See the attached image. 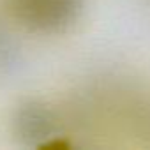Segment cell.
Returning <instances> with one entry per match:
<instances>
[{
  "mask_svg": "<svg viewBox=\"0 0 150 150\" xmlns=\"http://www.w3.org/2000/svg\"><path fill=\"white\" fill-rule=\"evenodd\" d=\"M9 16L34 34H58L76 23L83 0H6Z\"/></svg>",
  "mask_w": 150,
  "mask_h": 150,
  "instance_id": "1",
  "label": "cell"
},
{
  "mask_svg": "<svg viewBox=\"0 0 150 150\" xmlns=\"http://www.w3.org/2000/svg\"><path fill=\"white\" fill-rule=\"evenodd\" d=\"M58 132L57 113L41 101H23L13 115V134L25 146H39Z\"/></svg>",
  "mask_w": 150,
  "mask_h": 150,
  "instance_id": "2",
  "label": "cell"
}]
</instances>
